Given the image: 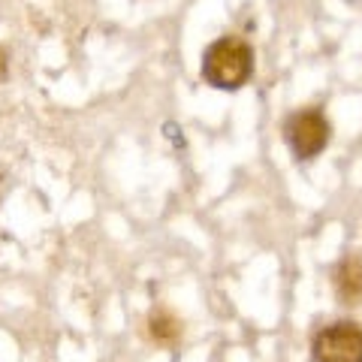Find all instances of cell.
Segmentation results:
<instances>
[{"label":"cell","instance_id":"cell-1","mask_svg":"<svg viewBox=\"0 0 362 362\" xmlns=\"http://www.w3.org/2000/svg\"><path fill=\"white\" fill-rule=\"evenodd\" d=\"M199 76L218 90H239L254 76V49L242 37H218L202 52Z\"/></svg>","mask_w":362,"mask_h":362},{"label":"cell","instance_id":"cell-2","mask_svg":"<svg viewBox=\"0 0 362 362\" xmlns=\"http://www.w3.org/2000/svg\"><path fill=\"white\" fill-rule=\"evenodd\" d=\"M284 142L296 160H314L317 154L326 151V145L332 142V124L326 118L323 109H299L287 115L284 121Z\"/></svg>","mask_w":362,"mask_h":362},{"label":"cell","instance_id":"cell-3","mask_svg":"<svg viewBox=\"0 0 362 362\" xmlns=\"http://www.w3.org/2000/svg\"><path fill=\"white\" fill-rule=\"evenodd\" d=\"M314 362H362V326L338 320L314 335Z\"/></svg>","mask_w":362,"mask_h":362},{"label":"cell","instance_id":"cell-4","mask_svg":"<svg viewBox=\"0 0 362 362\" xmlns=\"http://www.w3.org/2000/svg\"><path fill=\"white\" fill-rule=\"evenodd\" d=\"M332 287H335V296L344 305L362 302V254H347L332 269Z\"/></svg>","mask_w":362,"mask_h":362},{"label":"cell","instance_id":"cell-5","mask_svg":"<svg viewBox=\"0 0 362 362\" xmlns=\"http://www.w3.org/2000/svg\"><path fill=\"white\" fill-rule=\"evenodd\" d=\"M148 332L157 344H175L181 338V320L169 308H154L148 317Z\"/></svg>","mask_w":362,"mask_h":362}]
</instances>
